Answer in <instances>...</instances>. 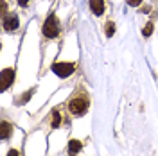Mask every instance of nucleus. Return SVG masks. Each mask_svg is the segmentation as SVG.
Listing matches in <instances>:
<instances>
[{
	"mask_svg": "<svg viewBox=\"0 0 158 156\" xmlns=\"http://www.w3.org/2000/svg\"><path fill=\"white\" fill-rule=\"evenodd\" d=\"M31 95H32V92H29V93H25V95H22V97H20V101H18V104H23L25 101H29V97H31Z\"/></svg>",
	"mask_w": 158,
	"mask_h": 156,
	"instance_id": "12",
	"label": "nucleus"
},
{
	"mask_svg": "<svg viewBox=\"0 0 158 156\" xmlns=\"http://www.w3.org/2000/svg\"><path fill=\"white\" fill-rule=\"evenodd\" d=\"M81 147H83V144H81L79 140H70V144H69V153H70V156H74L76 153H79V151H81Z\"/></svg>",
	"mask_w": 158,
	"mask_h": 156,
	"instance_id": "8",
	"label": "nucleus"
},
{
	"mask_svg": "<svg viewBox=\"0 0 158 156\" xmlns=\"http://www.w3.org/2000/svg\"><path fill=\"white\" fill-rule=\"evenodd\" d=\"M29 2H31V0H18V4L22 6V7H25V6H27Z\"/></svg>",
	"mask_w": 158,
	"mask_h": 156,
	"instance_id": "14",
	"label": "nucleus"
},
{
	"mask_svg": "<svg viewBox=\"0 0 158 156\" xmlns=\"http://www.w3.org/2000/svg\"><path fill=\"white\" fill-rule=\"evenodd\" d=\"M113 32H115V23H113V22H108V23H106V36H113Z\"/></svg>",
	"mask_w": 158,
	"mask_h": 156,
	"instance_id": "10",
	"label": "nucleus"
},
{
	"mask_svg": "<svg viewBox=\"0 0 158 156\" xmlns=\"http://www.w3.org/2000/svg\"><path fill=\"white\" fill-rule=\"evenodd\" d=\"M90 9L94 11L97 16L104 13V0H90Z\"/></svg>",
	"mask_w": 158,
	"mask_h": 156,
	"instance_id": "6",
	"label": "nucleus"
},
{
	"mask_svg": "<svg viewBox=\"0 0 158 156\" xmlns=\"http://www.w3.org/2000/svg\"><path fill=\"white\" fill-rule=\"evenodd\" d=\"M4 29L9 31V32L18 29V16H16L15 13H9V14L4 16Z\"/></svg>",
	"mask_w": 158,
	"mask_h": 156,
	"instance_id": "5",
	"label": "nucleus"
},
{
	"mask_svg": "<svg viewBox=\"0 0 158 156\" xmlns=\"http://www.w3.org/2000/svg\"><path fill=\"white\" fill-rule=\"evenodd\" d=\"M151 32H153V23L148 22V23H146V27H144V36H151Z\"/></svg>",
	"mask_w": 158,
	"mask_h": 156,
	"instance_id": "11",
	"label": "nucleus"
},
{
	"mask_svg": "<svg viewBox=\"0 0 158 156\" xmlns=\"http://www.w3.org/2000/svg\"><path fill=\"white\" fill-rule=\"evenodd\" d=\"M50 70H52L58 77H69V76L74 74L76 65H74V63H61V61H58V63H52Z\"/></svg>",
	"mask_w": 158,
	"mask_h": 156,
	"instance_id": "3",
	"label": "nucleus"
},
{
	"mask_svg": "<svg viewBox=\"0 0 158 156\" xmlns=\"http://www.w3.org/2000/svg\"><path fill=\"white\" fill-rule=\"evenodd\" d=\"M7 156H18V151H15V149H13V151H9V154Z\"/></svg>",
	"mask_w": 158,
	"mask_h": 156,
	"instance_id": "15",
	"label": "nucleus"
},
{
	"mask_svg": "<svg viewBox=\"0 0 158 156\" xmlns=\"http://www.w3.org/2000/svg\"><path fill=\"white\" fill-rule=\"evenodd\" d=\"M126 2H128L129 6H133V7H135V6H140V2H142V0H126Z\"/></svg>",
	"mask_w": 158,
	"mask_h": 156,
	"instance_id": "13",
	"label": "nucleus"
},
{
	"mask_svg": "<svg viewBox=\"0 0 158 156\" xmlns=\"http://www.w3.org/2000/svg\"><path fill=\"white\" fill-rule=\"evenodd\" d=\"M13 133V126H11L9 122H2V131H0V137H2V140H6V138H9V135Z\"/></svg>",
	"mask_w": 158,
	"mask_h": 156,
	"instance_id": "7",
	"label": "nucleus"
},
{
	"mask_svg": "<svg viewBox=\"0 0 158 156\" xmlns=\"http://www.w3.org/2000/svg\"><path fill=\"white\" fill-rule=\"evenodd\" d=\"M88 97H85V95H79V97L72 99L69 104V109L70 113H74V115H83L86 109H88Z\"/></svg>",
	"mask_w": 158,
	"mask_h": 156,
	"instance_id": "2",
	"label": "nucleus"
},
{
	"mask_svg": "<svg viewBox=\"0 0 158 156\" xmlns=\"http://www.w3.org/2000/svg\"><path fill=\"white\" fill-rule=\"evenodd\" d=\"M2 90H7V88L13 84V81H15V68H6L2 70Z\"/></svg>",
	"mask_w": 158,
	"mask_h": 156,
	"instance_id": "4",
	"label": "nucleus"
},
{
	"mask_svg": "<svg viewBox=\"0 0 158 156\" xmlns=\"http://www.w3.org/2000/svg\"><path fill=\"white\" fill-rule=\"evenodd\" d=\"M58 34H59V22L56 18V14H50L43 23V36L45 38H56Z\"/></svg>",
	"mask_w": 158,
	"mask_h": 156,
	"instance_id": "1",
	"label": "nucleus"
},
{
	"mask_svg": "<svg viewBox=\"0 0 158 156\" xmlns=\"http://www.w3.org/2000/svg\"><path fill=\"white\" fill-rule=\"evenodd\" d=\"M59 122H61L59 111H54V113H52V122H50V124H52V127H58V126H59Z\"/></svg>",
	"mask_w": 158,
	"mask_h": 156,
	"instance_id": "9",
	"label": "nucleus"
}]
</instances>
